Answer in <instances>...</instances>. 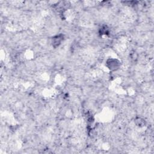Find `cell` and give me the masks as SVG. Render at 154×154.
Here are the masks:
<instances>
[{
  "mask_svg": "<svg viewBox=\"0 0 154 154\" xmlns=\"http://www.w3.org/2000/svg\"><path fill=\"white\" fill-rule=\"evenodd\" d=\"M120 61L115 58H109L106 60L105 66L111 72L117 71L121 66Z\"/></svg>",
  "mask_w": 154,
  "mask_h": 154,
  "instance_id": "6da1fadb",
  "label": "cell"
},
{
  "mask_svg": "<svg viewBox=\"0 0 154 154\" xmlns=\"http://www.w3.org/2000/svg\"><path fill=\"white\" fill-rule=\"evenodd\" d=\"M64 40V35L63 33H60L58 34L53 36L51 40V43L52 46L54 48H58L62 43Z\"/></svg>",
  "mask_w": 154,
  "mask_h": 154,
  "instance_id": "7a4b0ae2",
  "label": "cell"
},
{
  "mask_svg": "<svg viewBox=\"0 0 154 154\" xmlns=\"http://www.w3.org/2000/svg\"><path fill=\"white\" fill-rule=\"evenodd\" d=\"M135 124L138 127H143L145 126V120L141 117H136L135 119Z\"/></svg>",
  "mask_w": 154,
  "mask_h": 154,
  "instance_id": "3957f363",
  "label": "cell"
}]
</instances>
